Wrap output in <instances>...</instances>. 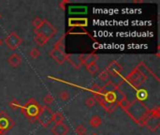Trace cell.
<instances>
[{
	"label": "cell",
	"mask_w": 160,
	"mask_h": 135,
	"mask_svg": "<svg viewBox=\"0 0 160 135\" xmlns=\"http://www.w3.org/2000/svg\"><path fill=\"white\" fill-rule=\"evenodd\" d=\"M125 112L135 123L142 127V122L149 113L150 109L143 103L142 100L135 99L129 103V106Z\"/></svg>",
	"instance_id": "6da1fadb"
},
{
	"label": "cell",
	"mask_w": 160,
	"mask_h": 135,
	"mask_svg": "<svg viewBox=\"0 0 160 135\" xmlns=\"http://www.w3.org/2000/svg\"><path fill=\"white\" fill-rule=\"evenodd\" d=\"M40 108H41V105L36 99L31 98L28 99V101L25 105H22L21 110H22L23 114L31 123H35L38 119Z\"/></svg>",
	"instance_id": "7a4b0ae2"
},
{
	"label": "cell",
	"mask_w": 160,
	"mask_h": 135,
	"mask_svg": "<svg viewBox=\"0 0 160 135\" xmlns=\"http://www.w3.org/2000/svg\"><path fill=\"white\" fill-rule=\"evenodd\" d=\"M142 127H146L150 131H156L160 127V109L155 107L154 109L150 110L147 116L142 122Z\"/></svg>",
	"instance_id": "3957f363"
},
{
	"label": "cell",
	"mask_w": 160,
	"mask_h": 135,
	"mask_svg": "<svg viewBox=\"0 0 160 135\" xmlns=\"http://www.w3.org/2000/svg\"><path fill=\"white\" fill-rule=\"evenodd\" d=\"M34 32H35V34L41 35V36L47 38L48 40H50L57 33V28L55 27H54V25L52 23H50L48 20L42 19L41 25L38 28L34 29Z\"/></svg>",
	"instance_id": "277c9868"
},
{
	"label": "cell",
	"mask_w": 160,
	"mask_h": 135,
	"mask_svg": "<svg viewBox=\"0 0 160 135\" xmlns=\"http://www.w3.org/2000/svg\"><path fill=\"white\" fill-rule=\"evenodd\" d=\"M53 119H54V112L52 111V109L47 105L41 106L37 121H39V123L43 128H48L51 126Z\"/></svg>",
	"instance_id": "5b68a950"
},
{
	"label": "cell",
	"mask_w": 160,
	"mask_h": 135,
	"mask_svg": "<svg viewBox=\"0 0 160 135\" xmlns=\"http://www.w3.org/2000/svg\"><path fill=\"white\" fill-rule=\"evenodd\" d=\"M13 126H14L13 119L5 111L0 112V131L4 134L10 129H12Z\"/></svg>",
	"instance_id": "8992f818"
},
{
	"label": "cell",
	"mask_w": 160,
	"mask_h": 135,
	"mask_svg": "<svg viewBox=\"0 0 160 135\" xmlns=\"http://www.w3.org/2000/svg\"><path fill=\"white\" fill-rule=\"evenodd\" d=\"M5 44L7 45V47L12 50L14 51L16 50L23 42L22 38L16 33V32H11L5 39Z\"/></svg>",
	"instance_id": "52a82bcc"
},
{
	"label": "cell",
	"mask_w": 160,
	"mask_h": 135,
	"mask_svg": "<svg viewBox=\"0 0 160 135\" xmlns=\"http://www.w3.org/2000/svg\"><path fill=\"white\" fill-rule=\"evenodd\" d=\"M110 75H111L113 78H116L120 75L121 71L123 70V67L117 60H112L110 62V64L105 69Z\"/></svg>",
	"instance_id": "ba28073f"
},
{
	"label": "cell",
	"mask_w": 160,
	"mask_h": 135,
	"mask_svg": "<svg viewBox=\"0 0 160 135\" xmlns=\"http://www.w3.org/2000/svg\"><path fill=\"white\" fill-rule=\"evenodd\" d=\"M49 54H50V56L59 65H62L67 61V54H66V52H62L60 50L53 48L50 51Z\"/></svg>",
	"instance_id": "9c48e42d"
},
{
	"label": "cell",
	"mask_w": 160,
	"mask_h": 135,
	"mask_svg": "<svg viewBox=\"0 0 160 135\" xmlns=\"http://www.w3.org/2000/svg\"><path fill=\"white\" fill-rule=\"evenodd\" d=\"M144 72H142V70H140L139 67H136L130 73H128L126 75V77L124 79V82L128 83L129 84H132L135 81H137Z\"/></svg>",
	"instance_id": "30bf717a"
},
{
	"label": "cell",
	"mask_w": 160,
	"mask_h": 135,
	"mask_svg": "<svg viewBox=\"0 0 160 135\" xmlns=\"http://www.w3.org/2000/svg\"><path fill=\"white\" fill-rule=\"evenodd\" d=\"M67 61L75 69L80 70L82 66V60H81V55H75V54H69L67 55Z\"/></svg>",
	"instance_id": "8fae6325"
},
{
	"label": "cell",
	"mask_w": 160,
	"mask_h": 135,
	"mask_svg": "<svg viewBox=\"0 0 160 135\" xmlns=\"http://www.w3.org/2000/svg\"><path fill=\"white\" fill-rule=\"evenodd\" d=\"M68 130H69V128L65 123L54 124V126L51 129L54 135H67Z\"/></svg>",
	"instance_id": "7c38bea8"
},
{
	"label": "cell",
	"mask_w": 160,
	"mask_h": 135,
	"mask_svg": "<svg viewBox=\"0 0 160 135\" xmlns=\"http://www.w3.org/2000/svg\"><path fill=\"white\" fill-rule=\"evenodd\" d=\"M97 59H98L97 55H96L94 53H91L88 55H81V60H82V65H84V66H88L90 64L96 63Z\"/></svg>",
	"instance_id": "4fadbf2b"
},
{
	"label": "cell",
	"mask_w": 160,
	"mask_h": 135,
	"mask_svg": "<svg viewBox=\"0 0 160 135\" xmlns=\"http://www.w3.org/2000/svg\"><path fill=\"white\" fill-rule=\"evenodd\" d=\"M8 63L12 68H18L22 64V57L20 56V55L13 53L8 57Z\"/></svg>",
	"instance_id": "5bb4252c"
},
{
	"label": "cell",
	"mask_w": 160,
	"mask_h": 135,
	"mask_svg": "<svg viewBox=\"0 0 160 135\" xmlns=\"http://www.w3.org/2000/svg\"><path fill=\"white\" fill-rule=\"evenodd\" d=\"M118 85L113 82V81H109L108 83H106L102 87H101V94H107V93H111V92H114L118 89Z\"/></svg>",
	"instance_id": "9a60e30c"
},
{
	"label": "cell",
	"mask_w": 160,
	"mask_h": 135,
	"mask_svg": "<svg viewBox=\"0 0 160 135\" xmlns=\"http://www.w3.org/2000/svg\"><path fill=\"white\" fill-rule=\"evenodd\" d=\"M102 123V119L98 115H93L89 120V124L92 128H98Z\"/></svg>",
	"instance_id": "2e32d148"
},
{
	"label": "cell",
	"mask_w": 160,
	"mask_h": 135,
	"mask_svg": "<svg viewBox=\"0 0 160 135\" xmlns=\"http://www.w3.org/2000/svg\"><path fill=\"white\" fill-rule=\"evenodd\" d=\"M34 41H35V42L39 45V46H44L48 41H49V40L47 39V38H45V37H43V36H41V35H39V34H35V37H34Z\"/></svg>",
	"instance_id": "e0dca14e"
},
{
	"label": "cell",
	"mask_w": 160,
	"mask_h": 135,
	"mask_svg": "<svg viewBox=\"0 0 160 135\" xmlns=\"http://www.w3.org/2000/svg\"><path fill=\"white\" fill-rule=\"evenodd\" d=\"M54 48L60 50L62 52H66V45H65V35H63L54 44Z\"/></svg>",
	"instance_id": "ac0fdd59"
},
{
	"label": "cell",
	"mask_w": 160,
	"mask_h": 135,
	"mask_svg": "<svg viewBox=\"0 0 160 135\" xmlns=\"http://www.w3.org/2000/svg\"><path fill=\"white\" fill-rule=\"evenodd\" d=\"M147 80V75L145 74V73H143L137 81H135L131 85H132V87H134V88H137V89H139L144 83H145V81Z\"/></svg>",
	"instance_id": "d6986e66"
},
{
	"label": "cell",
	"mask_w": 160,
	"mask_h": 135,
	"mask_svg": "<svg viewBox=\"0 0 160 135\" xmlns=\"http://www.w3.org/2000/svg\"><path fill=\"white\" fill-rule=\"evenodd\" d=\"M65 117L64 115L60 113V112H55L54 113V119L53 122H54V124H60V123H64Z\"/></svg>",
	"instance_id": "ffe728a7"
},
{
	"label": "cell",
	"mask_w": 160,
	"mask_h": 135,
	"mask_svg": "<svg viewBox=\"0 0 160 135\" xmlns=\"http://www.w3.org/2000/svg\"><path fill=\"white\" fill-rule=\"evenodd\" d=\"M85 68H86L87 71H88L91 75H95V74L97 72V70H99V68H98V66H97L96 63H93V64H90V65H88V66H85Z\"/></svg>",
	"instance_id": "44dd1931"
},
{
	"label": "cell",
	"mask_w": 160,
	"mask_h": 135,
	"mask_svg": "<svg viewBox=\"0 0 160 135\" xmlns=\"http://www.w3.org/2000/svg\"><path fill=\"white\" fill-rule=\"evenodd\" d=\"M9 106H10V108H11L12 110H14V111L22 108V105H21V103H20V102H19L17 99H12V100L9 102Z\"/></svg>",
	"instance_id": "7402d4cb"
},
{
	"label": "cell",
	"mask_w": 160,
	"mask_h": 135,
	"mask_svg": "<svg viewBox=\"0 0 160 135\" xmlns=\"http://www.w3.org/2000/svg\"><path fill=\"white\" fill-rule=\"evenodd\" d=\"M73 22H76V23H71L69 22V27H84V26H87V22H84V23H81V22H83L85 19H71Z\"/></svg>",
	"instance_id": "603a6c76"
},
{
	"label": "cell",
	"mask_w": 160,
	"mask_h": 135,
	"mask_svg": "<svg viewBox=\"0 0 160 135\" xmlns=\"http://www.w3.org/2000/svg\"><path fill=\"white\" fill-rule=\"evenodd\" d=\"M75 132H76L78 135H86L87 129H86V128H85L83 125H78V126L75 128Z\"/></svg>",
	"instance_id": "cb8c5ba5"
},
{
	"label": "cell",
	"mask_w": 160,
	"mask_h": 135,
	"mask_svg": "<svg viewBox=\"0 0 160 135\" xmlns=\"http://www.w3.org/2000/svg\"><path fill=\"white\" fill-rule=\"evenodd\" d=\"M59 98L62 101H67L68 100V99L70 98V94L68 91L67 90H62L60 93H59Z\"/></svg>",
	"instance_id": "d4e9b609"
},
{
	"label": "cell",
	"mask_w": 160,
	"mask_h": 135,
	"mask_svg": "<svg viewBox=\"0 0 160 135\" xmlns=\"http://www.w3.org/2000/svg\"><path fill=\"white\" fill-rule=\"evenodd\" d=\"M110 74H109V72L106 70H103L102 71H100L99 72V74H98V78L101 80V81H107L109 78H110Z\"/></svg>",
	"instance_id": "484cf974"
},
{
	"label": "cell",
	"mask_w": 160,
	"mask_h": 135,
	"mask_svg": "<svg viewBox=\"0 0 160 135\" xmlns=\"http://www.w3.org/2000/svg\"><path fill=\"white\" fill-rule=\"evenodd\" d=\"M96 99H94V97H93V96H91V97L87 98V99H86V100H85V105H86L87 107H89V108L94 107V106L96 105Z\"/></svg>",
	"instance_id": "4316f807"
},
{
	"label": "cell",
	"mask_w": 160,
	"mask_h": 135,
	"mask_svg": "<svg viewBox=\"0 0 160 135\" xmlns=\"http://www.w3.org/2000/svg\"><path fill=\"white\" fill-rule=\"evenodd\" d=\"M43 101H44V103L48 106V105H50V104H52L54 101V96L53 95H51V94H48V95H46L45 97H44V99H43Z\"/></svg>",
	"instance_id": "83f0119b"
},
{
	"label": "cell",
	"mask_w": 160,
	"mask_h": 135,
	"mask_svg": "<svg viewBox=\"0 0 160 135\" xmlns=\"http://www.w3.org/2000/svg\"><path fill=\"white\" fill-rule=\"evenodd\" d=\"M41 23H42V19H41L40 17H39V16L35 17V18L32 20V26L34 27V29L38 28V27L41 25Z\"/></svg>",
	"instance_id": "f1b7e54d"
},
{
	"label": "cell",
	"mask_w": 160,
	"mask_h": 135,
	"mask_svg": "<svg viewBox=\"0 0 160 135\" xmlns=\"http://www.w3.org/2000/svg\"><path fill=\"white\" fill-rule=\"evenodd\" d=\"M29 55H30V56H31L32 58L37 59V58L40 55V50H39L38 48H33V49H31Z\"/></svg>",
	"instance_id": "f546056e"
},
{
	"label": "cell",
	"mask_w": 160,
	"mask_h": 135,
	"mask_svg": "<svg viewBox=\"0 0 160 135\" xmlns=\"http://www.w3.org/2000/svg\"><path fill=\"white\" fill-rule=\"evenodd\" d=\"M89 90L93 93V94H96V93H101L100 90H101V87L98 86L96 84H93V85H91L89 87Z\"/></svg>",
	"instance_id": "4dcf8cb0"
},
{
	"label": "cell",
	"mask_w": 160,
	"mask_h": 135,
	"mask_svg": "<svg viewBox=\"0 0 160 135\" xmlns=\"http://www.w3.org/2000/svg\"><path fill=\"white\" fill-rule=\"evenodd\" d=\"M146 97H147L146 90H145V89H139V94H138V98H137V99L141 100L142 99H146Z\"/></svg>",
	"instance_id": "1f68e13d"
},
{
	"label": "cell",
	"mask_w": 160,
	"mask_h": 135,
	"mask_svg": "<svg viewBox=\"0 0 160 135\" xmlns=\"http://www.w3.org/2000/svg\"><path fill=\"white\" fill-rule=\"evenodd\" d=\"M134 3H143V1H134Z\"/></svg>",
	"instance_id": "d6a6232c"
},
{
	"label": "cell",
	"mask_w": 160,
	"mask_h": 135,
	"mask_svg": "<svg viewBox=\"0 0 160 135\" xmlns=\"http://www.w3.org/2000/svg\"><path fill=\"white\" fill-rule=\"evenodd\" d=\"M2 43H3V41H2V40H1V39H0V46L2 45Z\"/></svg>",
	"instance_id": "836d02e7"
},
{
	"label": "cell",
	"mask_w": 160,
	"mask_h": 135,
	"mask_svg": "<svg viewBox=\"0 0 160 135\" xmlns=\"http://www.w3.org/2000/svg\"><path fill=\"white\" fill-rule=\"evenodd\" d=\"M1 18H2V14H1V13H0V19H1Z\"/></svg>",
	"instance_id": "e575fe53"
},
{
	"label": "cell",
	"mask_w": 160,
	"mask_h": 135,
	"mask_svg": "<svg viewBox=\"0 0 160 135\" xmlns=\"http://www.w3.org/2000/svg\"><path fill=\"white\" fill-rule=\"evenodd\" d=\"M91 135H97L96 133H93V134H91Z\"/></svg>",
	"instance_id": "d590c367"
},
{
	"label": "cell",
	"mask_w": 160,
	"mask_h": 135,
	"mask_svg": "<svg viewBox=\"0 0 160 135\" xmlns=\"http://www.w3.org/2000/svg\"><path fill=\"white\" fill-rule=\"evenodd\" d=\"M0 135H3V133H2L1 131H0Z\"/></svg>",
	"instance_id": "8d00e7d4"
}]
</instances>
